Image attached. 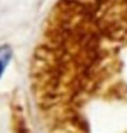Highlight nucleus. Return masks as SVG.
I'll use <instances>...</instances> for the list:
<instances>
[{"label": "nucleus", "mask_w": 127, "mask_h": 133, "mask_svg": "<svg viewBox=\"0 0 127 133\" xmlns=\"http://www.w3.org/2000/svg\"><path fill=\"white\" fill-rule=\"evenodd\" d=\"M13 57V48L9 44H0V79L4 75Z\"/></svg>", "instance_id": "obj_1"}]
</instances>
